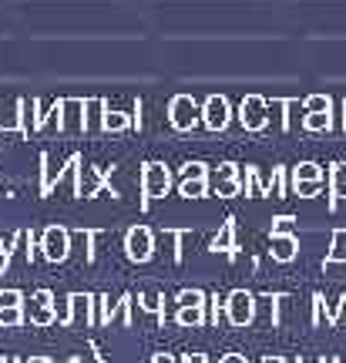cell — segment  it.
Listing matches in <instances>:
<instances>
[{
	"mask_svg": "<svg viewBox=\"0 0 346 363\" xmlns=\"http://www.w3.org/2000/svg\"><path fill=\"white\" fill-rule=\"evenodd\" d=\"M185 363H206V357H202V353H192V357H185Z\"/></svg>",
	"mask_w": 346,
	"mask_h": 363,
	"instance_id": "ffe728a7",
	"label": "cell"
},
{
	"mask_svg": "<svg viewBox=\"0 0 346 363\" xmlns=\"http://www.w3.org/2000/svg\"><path fill=\"white\" fill-rule=\"evenodd\" d=\"M0 363H7V357H0Z\"/></svg>",
	"mask_w": 346,
	"mask_h": 363,
	"instance_id": "cb8c5ba5",
	"label": "cell"
},
{
	"mask_svg": "<svg viewBox=\"0 0 346 363\" xmlns=\"http://www.w3.org/2000/svg\"><path fill=\"white\" fill-rule=\"evenodd\" d=\"M168 118H172V128L175 131H192L199 125V104L189 94H179L168 104Z\"/></svg>",
	"mask_w": 346,
	"mask_h": 363,
	"instance_id": "277c9868",
	"label": "cell"
},
{
	"mask_svg": "<svg viewBox=\"0 0 346 363\" xmlns=\"http://www.w3.org/2000/svg\"><path fill=\"white\" fill-rule=\"evenodd\" d=\"M138 306L145 313H155L158 326H165V303H162V296H158V293H141V296H138Z\"/></svg>",
	"mask_w": 346,
	"mask_h": 363,
	"instance_id": "30bf717a",
	"label": "cell"
},
{
	"mask_svg": "<svg viewBox=\"0 0 346 363\" xmlns=\"http://www.w3.org/2000/svg\"><path fill=\"white\" fill-rule=\"evenodd\" d=\"M131 125V118L125 115V111H111V108H104L101 115V128L104 131H125Z\"/></svg>",
	"mask_w": 346,
	"mask_h": 363,
	"instance_id": "8fae6325",
	"label": "cell"
},
{
	"mask_svg": "<svg viewBox=\"0 0 346 363\" xmlns=\"http://www.w3.org/2000/svg\"><path fill=\"white\" fill-rule=\"evenodd\" d=\"M27 363H48V360H44V357H30V360H27Z\"/></svg>",
	"mask_w": 346,
	"mask_h": 363,
	"instance_id": "7402d4cb",
	"label": "cell"
},
{
	"mask_svg": "<svg viewBox=\"0 0 346 363\" xmlns=\"http://www.w3.org/2000/svg\"><path fill=\"white\" fill-rule=\"evenodd\" d=\"M202 293L199 289H185V293H179V306H202Z\"/></svg>",
	"mask_w": 346,
	"mask_h": 363,
	"instance_id": "e0dca14e",
	"label": "cell"
},
{
	"mask_svg": "<svg viewBox=\"0 0 346 363\" xmlns=\"http://www.w3.org/2000/svg\"><path fill=\"white\" fill-rule=\"evenodd\" d=\"M242 121H245V125H259V104L256 101H249L242 108Z\"/></svg>",
	"mask_w": 346,
	"mask_h": 363,
	"instance_id": "ac0fdd59",
	"label": "cell"
},
{
	"mask_svg": "<svg viewBox=\"0 0 346 363\" xmlns=\"http://www.w3.org/2000/svg\"><path fill=\"white\" fill-rule=\"evenodd\" d=\"M202 115H206L208 128H225V121H229V104L222 101V98H208Z\"/></svg>",
	"mask_w": 346,
	"mask_h": 363,
	"instance_id": "9c48e42d",
	"label": "cell"
},
{
	"mask_svg": "<svg viewBox=\"0 0 346 363\" xmlns=\"http://www.w3.org/2000/svg\"><path fill=\"white\" fill-rule=\"evenodd\" d=\"M152 363H175V360H172V357H168V353H158V357H155Z\"/></svg>",
	"mask_w": 346,
	"mask_h": 363,
	"instance_id": "44dd1931",
	"label": "cell"
},
{
	"mask_svg": "<svg viewBox=\"0 0 346 363\" xmlns=\"http://www.w3.org/2000/svg\"><path fill=\"white\" fill-rule=\"evenodd\" d=\"M27 323L24 306H0V326H21Z\"/></svg>",
	"mask_w": 346,
	"mask_h": 363,
	"instance_id": "7c38bea8",
	"label": "cell"
},
{
	"mask_svg": "<svg viewBox=\"0 0 346 363\" xmlns=\"http://www.w3.org/2000/svg\"><path fill=\"white\" fill-rule=\"evenodd\" d=\"M40 256L48 262H65L71 256V233L65 225H48L40 235Z\"/></svg>",
	"mask_w": 346,
	"mask_h": 363,
	"instance_id": "7a4b0ae2",
	"label": "cell"
},
{
	"mask_svg": "<svg viewBox=\"0 0 346 363\" xmlns=\"http://www.w3.org/2000/svg\"><path fill=\"white\" fill-rule=\"evenodd\" d=\"M21 111H27L24 98H13L11 115H4V104H0V131H27L24 128V115H21Z\"/></svg>",
	"mask_w": 346,
	"mask_h": 363,
	"instance_id": "ba28073f",
	"label": "cell"
},
{
	"mask_svg": "<svg viewBox=\"0 0 346 363\" xmlns=\"http://www.w3.org/2000/svg\"><path fill=\"white\" fill-rule=\"evenodd\" d=\"M229 313H232V320H235V323H245V320H249V296L235 293V296H232Z\"/></svg>",
	"mask_w": 346,
	"mask_h": 363,
	"instance_id": "4fadbf2b",
	"label": "cell"
},
{
	"mask_svg": "<svg viewBox=\"0 0 346 363\" xmlns=\"http://www.w3.org/2000/svg\"><path fill=\"white\" fill-rule=\"evenodd\" d=\"M0 306H24V293L21 289H4L0 293Z\"/></svg>",
	"mask_w": 346,
	"mask_h": 363,
	"instance_id": "2e32d148",
	"label": "cell"
},
{
	"mask_svg": "<svg viewBox=\"0 0 346 363\" xmlns=\"http://www.w3.org/2000/svg\"><path fill=\"white\" fill-rule=\"evenodd\" d=\"M94 303H98V299L91 296V293H71V296H67V306H71V313H67L61 323H65V326H74L77 320H84L88 326H94V323H98V316H94Z\"/></svg>",
	"mask_w": 346,
	"mask_h": 363,
	"instance_id": "52a82bcc",
	"label": "cell"
},
{
	"mask_svg": "<svg viewBox=\"0 0 346 363\" xmlns=\"http://www.w3.org/2000/svg\"><path fill=\"white\" fill-rule=\"evenodd\" d=\"M168 185H172V172H168L165 162H148L141 169V192H145V206L152 199H165Z\"/></svg>",
	"mask_w": 346,
	"mask_h": 363,
	"instance_id": "6da1fadb",
	"label": "cell"
},
{
	"mask_svg": "<svg viewBox=\"0 0 346 363\" xmlns=\"http://www.w3.org/2000/svg\"><path fill=\"white\" fill-rule=\"evenodd\" d=\"M24 310H27V323H34V326H51L54 320H57L51 289H38V293L30 296V303H27Z\"/></svg>",
	"mask_w": 346,
	"mask_h": 363,
	"instance_id": "5b68a950",
	"label": "cell"
},
{
	"mask_svg": "<svg viewBox=\"0 0 346 363\" xmlns=\"http://www.w3.org/2000/svg\"><path fill=\"white\" fill-rule=\"evenodd\" d=\"M125 252L131 262H148L155 256V235L148 225H131L125 235Z\"/></svg>",
	"mask_w": 346,
	"mask_h": 363,
	"instance_id": "3957f363",
	"label": "cell"
},
{
	"mask_svg": "<svg viewBox=\"0 0 346 363\" xmlns=\"http://www.w3.org/2000/svg\"><path fill=\"white\" fill-rule=\"evenodd\" d=\"M88 108V101H81V98H65V101H57V115H61V121H57V128L61 131H84L88 128V118L81 115Z\"/></svg>",
	"mask_w": 346,
	"mask_h": 363,
	"instance_id": "8992f818",
	"label": "cell"
},
{
	"mask_svg": "<svg viewBox=\"0 0 346 363\" xmlns=\"http://www.w3.org/2000/svg\"><path fill=\"white\" fill-rule=\"evenodd\" d=\"M182 326H199L206 316H202V306H179V316H175Z\"/></svg>",
	"mask_w": 346,
	"mask_h": 363,
	"instance_id": "5bb4252c",
	"label": "cell"
},
{
	"mask_svg": "<svg viewBox=\"0 0 346 363\" xmlns=\"http://www.w3.org/2000/svg\"><path fill=\"white\" fill-rule=\"evenodd\" d=\"M225 363H242V360H235V357H229V360H225Z\"/></svg>",
	"mask_w": 346,
	"mask_h": 363,
	"instance_id": "603a6c76",
	"label": "cell"
},
{
	"mask_svg": "<svg viewBox=\"0 0 346 363\" xmlns=\"http://www.w3.org/2000/svg\"><path fill=\"white\" fill-rule=\"evenodd\" d=\"M202 192H206V182L202 179H182V195L185 199H199Z\"/></svg>",
	"mask_w": 346,
	"mask_h": 363,
	"instance_id": "9a60e30c",
	"label": "cell"
},
{
	"mask_svg": "<svg viewBox=\"0 0 346 363\" xmlns=\"http://www.w3.org/2000/svg\"><path fill=\"white\" fill-rule=\"evenodd\" d=\"M182 179H206V165H199V162L185 165V169H182Z\"/></svg>",
	"mask_w": 346,
	"mask_h": 363,
	"instance_id": "d6986e66",
	"label": "cell"
}]
</instances>
